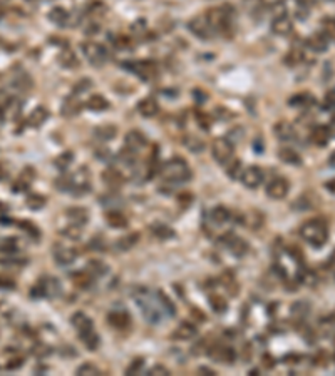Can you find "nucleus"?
Masks as SVG:
<instances>
[{"instance_id": "nucleus-22", "label": "nucleus", "mask_w": 335, "mask_h": 376, "mask_svg": "<svg viewBox=\"0 0 335 376\" xmlns=\"http://www.w3.org/2000/svg\"><path fill=\"white\" fill-rule=\"evenodd\" d=\"M209 219H211L216 226H225V224L232 219V212H230L227 207L218 206V207L211 209V212H209Z\"/></svg>"}, {"instance_id": "nucleus-57", "label": "nucleus", "mask_w": 335, "mask_h": 376, "mask_svg": "<svg viewBox=\"0 0 335 376\" xmlns=\"http://www.w3.org/2000/svg\"><path fill=\"white\" fill-rule=\"evenodd\" d=\"M332 121H333V124H335V111H333V116H332Z\"/></svg>"}, {"instance_id": "nucleus-17", "label": "nucleus", "mask_w": 335, "mask_h": 376, "mask_svg": "<svg viewBox=\"0 0 335 376\" xmlns=\"http://www.w3.org/2000/svg\"><path fill=\"white\" fill-rule=\"evenodd\" d=\"M273 132H275L276 137H278L280 140H284V142H292V140L297 139L295 127L287 121H280L278 124H276L273 127Z\"/></svg>"}, {"instance_id": "nucleus-52", "label": "nucleus", "mask_w": 335, "mask_h": 376, "mask_svg": "<svg viewBox=\"0 0 335 376\" xmlns=\"http://www.w3.org/2000/svg\"><path fill=\"white\" fill-rule=\"evenodd\" d=\"M149 374H170V371L164 366H161V364H156L154 368H151Z\"/></svg>"}, {"instance_id": "nucleus-34", "label": "nucleus", "mask_w": 335, "mask_h": 376, "mask_svg": "<svg viewBox=\"0 0 335 376\" xmlns=\"http://www.w3.org/2000/svg\"><path fill=\"white\" fill-rule=\"evenodd\" d=\"M109 323H111L114 328L123 330V328L129 325V315H126L124 311H114L109 315Z\"/></svg>"}, {"instance_id": "nucleus-14", "label": "nucleus", "mask_w": 335, "mask_h": 376, "mask_svg": "<svg viewBox=\"0 0 335 376\" xmlns=\"http://www.w3.org/2000/svg\"><path fill=\"white\" fill-rule=\"evenodd\" d=\"M71 323H72V326L76 328V331L79 333V338L94 331V325H92L91 318L86 316L84 313H74V315L71 316Z\"/></svg>"}, {"instance_id": "nucleus-54", "label": "nucleus", "mask_w": 335, "mask_h": 376, "mask_svg": "<svg viewBox=\"0 0 335 376\" xmlns=\"http://www.w3.org/2000/svg\"><path fill=\"white\" fill-rule=\"evenodd\" d=\"M325 189L328 192H332V194H335V179H330V181L325 182Z\"/></svg>"}, {"instance_id": "nucleus-43", "label": "nucleus", "mask_w": 335, "mask_h": 376, "mask_svg": "<svg viewBox=\"0 0 335 376\" xmlns=\"http://www.w3.org/2000/svg\"><path fill=\"white\" fill-rule=\"evenodd\" d=\"M185 145L190 151H193V153H200V151H203V147H205V144L201 142L200 139H196V137H193V135H188V137H185Z\"/></svg>"}, {"instance_id": "nucleus-31", "label": "nucleus", "mask_w": 335, "mask_h": 376, "mask_svg": "<svg viewBox=\"0 0 335 376\" xmlns=\"http://www.w3.org/2000/svg\"><path fill=\"white\" fill-rule=\"evenodd\" d=\"M227 246L232 249V253H235L237 256H245L248 251L247 243L243 241V239H240L237 236H228L227 238Z\"/></svg>"}, {"instance_id": "nucleus-40", "label": "nucleus", "mask_w": 335, "mask_h": 376, "mask_svg": "<svg viewBox=\"0 0 335 376\" xmlns=\"http://www.w3.org/2000/svg\"><path fill=\"white\" fill-rule=\"evenodd\" d=\"M209 305L216 313H225L227 311V301L221 294H209Z\"/></svg>"}, {"instance_id": "nucleus-49", "label": "nucleus", "mask_w": 335, "mask_h": 376, "mask_svg": "<svg viewBox=\"0 0 335 376\" xmlns=\"http://www.w3.org/2000/svg\"><path fill=\"white\" fill-rule=\"evenodd\" d=\"M323 30H325L327 37L335 39V19H325V20H323Z\"/></svg>"}, {"instance_id": "nucleus-24", "label": "nucleus", "mask_w": 335, "mask_h": 376, "mask_svg": "<svg viewBox=\"0 0 335 376\" xmlns=\"http://www.w3.org/2000/svg\"><path fill=\"white\" fill-rule=\"evenodd\" d=\"M278 158H280V161H284V163L292 164V166H300L302 164L300 154H298L293 147H282L278 151Z\"/></svg>"}, {"instance_id": "nucleus-10", "label": "nucleus", "mask_w": 335, "mask_h": 376, "mask_svg": "<svg viewBox=\"0 0 335 376\" xmlns=\"http://www.w3.org/2000/svg\"><path fill=\"white\" fill-rule=\"evenodd\" d=\"M242 182L245 187L256 189L263 182V169L258 166H250L245 171H242Z\"/></svg>"}, {"instance_id": "nucleus-29", "label": "nucleus", "mask_w": 335, "mask_h": 376, "mask_svg": "<svg viewBox=\"0 0 335 376\" xmlns=\"http://www.w3.org/2000/svg\"><path fill=\"white\" fill-rule=\"evenodd\" d=\"M106 221H107L109 226L116 228V229H124L126 226H128V217L119 211H109L106 214Z\"/></svg>"}, {"instance_id": "nucleus-51", "label": "nucleus", "mask_w": 335, "mask_h": 376, "mask_svg": "<svg viewBox=\"0 0 335 376\" xmlns=\"http://www.w3.org/2000/svg\"><path fill=\"white\" fill-rule=\"evenodd\" d=\"M335 107V91L328 92L325 97V109H333Z\"/></svg>"}, {"instance_id": "nucleus-41", "label": "nucleus", "mask_w": 335, "mask_h": 376, "mask_svg": "<svg viewBox=\"0 0 335 376\" xmlns=\"http://www.w3.org/2000/svg\"><path fill=\"white\" fill-rule=\"evenodd\" d=\"M62 234L76 241V239H79L82 236V226H79V224H71L69 222V226H66L64 229H62Z\"/></svg>"}, {"instance_id": "nucleus-33", "label": "nucleus", "mask_w": 335, "mask_h": 376, "mask_svg": "<svg viewBox=\"0 0 335 376\" xmlns=\"http://www.w3.org/2000/svg\"><path fill=\"white\" fill-rule=\"evenodd\" d=\"M289 102L293 107H305L307 109V107H310L315 104V99L310 96V92H300V94H297V96H293Z\"/></svg>"}, {"instance_id": "nucleus-56", "label": "nucleus", "mask_w": 335, "mask_h": 376, "mask_svg": "<svg viewBox=\"0 0 335 376\" xmlns=\"http://www.w3.org/2000/svg\"><path fill=\"white\" fill-rule=\"evenodd\" d=\"M328 163H330V166H333V167H335V153L330 156V161H328Z\"/></svg>"}, {"instance_id": "nucleus-37", "label": "nucleus", "mask_w": 335, "mask_h": 376, "mask_svg": "<svg viewBox=\"0 0 335 376\" xmlns=\"http://www.w3.org/2000/svg\"><path fill=\"white\" fill-rule=\"evenodd\" d=\"M302 60H303V50L298 49V47H293L289 52V55L285 57V62L290 67H297L298 64H302Z\"/></svg>"}, {"instance_id": "nucleus-6", "label": "nucleus", "mask_w": 335, "mask_h": 376, "mask_svg": "<svg viewBox=\"0 0 335 376\" xmlns=\"http://www.w3.org/2000/svg\"><path fill=\"white\" fill-rule=\"evenodd\" d=\"M81 49L87 62L94 67H102L109 59V52L106 50V47L97 44V42H84Z\"/></svg>"}, {"instance_id": "nucleus-7", "label": "nucleus", "mask_w": 335, "mask_h": 376, "mask_svg": "<svg viewBox=\"0 0 335 376\" xmlns=\"http://www.w3.org/2000/svg\"><path fill=\"white\" fill-rule=\"evenodd\" d=\"M211 154L218 164L227 166L233 159V144L225 137L214 139L211 144Z\"/></svg>"}, {"instance_id": "nucleus-30", "label": "nucleus", "mask_w": 335, "mask_h": 376, "mask_svg": "<svg viewBox=\"0 0 335 376\" xmlns=\"http://www.w3.org/2000/svg\"><path fill=\"white\" fill-rule=\"evenodd\" d=\"M102 181L106 182V184L109 186V187H119L124 182V177H123V174L119 171H116V169H107V171H104V174H102Z\"/></svg>"}, {"instance_id": "nucleus-11", "label": "nucleus", "mask_w": 335, "mask_h": 376, "mask_svg": "<svg viewBox=\"0 0 335 376\" xmlns=\"http://www.w3.org/2000/svg\"><path fill=\"white\" fill-rule=\"evenodd\" d=\"M124 144H126V149L133 151V153H138V151H143L146 145H148V139H146V135L141 132V130H131V132L126 134Z\"/></svg>"}, {"instance_id": "nucleus-44", "label": "nucleus", "mask_w": 335, "mask_h": 376, "mask_svg": "<svg viewBox=\"0 0 335 376\" xmlns=\"http://www.w3.org/2000/svg\"><path fill=\"white\" fill-rule=\"evenodd\" d=\"M77 374H79V376H84V374H92V376H96V374H101V371H99V368H96L94 364H91V363H84V364H81L79 368H77Z\"/></svg>"}, {"instance_id": "nucleus-53", "label": "nucleus", "mask_w": 335, "mask_h": 376, "mask_svg": "<svg viewBox=\"0 0 335 376\" xmlns=\"http://www.w3.org/2000/svg\"><path fill=\"white\" fill-rule=\"evenodd\" d=\"M12 361L14 363H9L7 364L9 369H15V368H19V366H22V364H24V359L22 358H20V359H12Z\"/></svg>"}, {"instance_id": "nucleus-18", "label": "nucleus", "mask_w": 335, "mask_h": 376, "mask_svg": "<svg viewBox=\"0 0 335 376\" xmlns=\"http://www.w3.org/2000/svg\"><path fill=\"white\" fill-rule=\"evenodd\" d=\"M310 140L312 144L318 145V147H325L330 140V129L325 127V125H317V127L312 129L310 134Z\"/></svg>"}, {"instance_id": "nucleus-23", "label": "nucleus", "mask_w": 335, "mask_h": 376, "mask_svg": "<svg viewBox=\"0 0 335 376\" xmlns=\"http://www.w3.org/2000/svg\"><path fill=\"white\" fill-rule=\"evenodd\" d=\"M66 216H67V219H69L71 224H79V226H84V224H86V221L89 219L87 211L84 207H71V209H67Z\"/></svg>"}, {"instance_id": "nucleus-38", "label": "nucleus", "mask_w": 335, "mask_h": 376, "mask_svg": "<svg viewBox=\"0 0 335 376\" xmlns=\"http://www.w3.org/2000/svg\"><path fill=\"white\" fill-rule=\"evenodd\" d=\"M81 341L86 344V346L91 349V351H96V349L99 348V343H101V339H99L96 331H91V333H87V334H84V336H81Z\"/></svg>"}, {"instance_id": "nucleus-4", "label": "nucleus", "mask_w": 335, "mask_h": 376, "mask_svg": "<svg viewBox=\"0 0 335 376\" xmlns=\"http://www.w3.org/2000/svg\"><path fill=\"white\" fill-rule=\"evenodd\" d=\"M208 22L211 24L213 30L218 34H227L232 30V9L230 5H221V7H213L206 12Z\"/></svg>"}, {"instance_id": "nucleus-16", "label": "nucleus", "mask_w": 335, "mask_h": 376, "mask_svg": "<svg viewBox=\"0 0 335 376\" xmlns=\"http://www.w3.org/2000/svg\"><path fill=\"white\" fill-rule=\"evenodd\" d=\"M243 7L245 10L250 14V17H253L255 20L263 19V15L268 10V4L265 0H243Z\"/></svg>"}, {"instance_id": "nucleus-42", "label": "nucleus", "mask_w": 335, "mask_h": 376, "mask_svg": "<svg viewBox=\"0 0 335 376\" xmlns=\"http://www.w3.org/2000/svg\"><path fill=\"white\" fill-rule=\"evenodd\" d=\"M136 243H138V234H129V236H124V238L119 239L116 246L121 251H128V249L133 248Z\"/></svg>"}, {"instance_id": "nucleus-25", "label": "nucleus", "mask_w": 335, "mask_h": 376, "mask_svg": "<svg viewBox=\"0 0 335 376\" xmlns=\"http://www.w3.org/2000/svg\"><path fill=\"white\" fill-rule=\"evenodd\" d=\"M86 106L87 109H91L94 112H101V111H106L109 107V102L106 97L101 96V94H92V96L87 99Z\"/></svg>"}, {"instance_id": "nucleus-27", "label": "nucleus", "mask_w": 335, "mask_h": 376, "mask_svg": "<svg viewBox=\"0 0 335 376\" xmlns=\"http://www.w3.org/2000/svg\"><path fill=\"white\" fill-rule=\"evenodd\" d=\"M49 19H50V22H54V24H57V25H61V27H66V25H69L71 15L67 14V10H66V9L55 7V9H52L50 12H49Z\"/></svg>"}, {"instance_id": "nucleus-32", "label": "nucleus", "mask_w": 335, "mask_h": 376, "mask_svg": "<svg viewBox=\"0 0 335 376\" xmlns=\"http://www.w3.org/2000/svg\"><path fill=\"white\" fill-rule=\"evenodd\" d=\"M134 65H136V69H133V70L141 77V79L149 81L151 77L154 76V65L151 64V62H146V60H143V62H134Z\"/></svg>"}, {"instance_id": "nucleus-1", "label": "nucleus", "mask_w": 335, "mask_h": 376, "mask_svg": "<svg viewBox=\"0 0 335 376\" xmlns=\"http://www.w3.org/2000/svg\"><path fill=\"white\" fill-rule=\"evenodd\" d=\"M136 301L139 305V310L143 313V316L146 318V321L151 323V325H158L161 320L166 316V313L163 310L158 297V292H149L146 288L139 289L138 294H134Z\"/></svg>"}, {"instance_id": "nucleus-20", "label": "nucleus", "mask_w": 335, "mask_h": 376, "mask_svg": "<svg viewBox=\"0 0 335 376\" xmlns=\"http://www.w3.org/2000/svg\"><path fill=\"white\" fill-rule=\"evenodd\" d=\"M138 111L144 117H154L159 111V106L153 97H146L138 104Z\"/></svg>"}, {"instance_id": "nucleus-21", "label": "nucleus", "mask_w": 335, "mask_h": 376, "mask_svg": "<svg viewBox=\"0 0 335 376\" xmlns=\"http://www.w3.org/2000/svg\"><path fill=\"white\" fill-rule=\"evenodd\" d=\"M307 45L313 52H325L328 49V37L325 34H313L307 39Z\"/></svg>"}, {"instance_id": "nucleus-19", "label": "nucleus", "mask_w": 335, "mask_h": 376, "mask_svg": "<svg viewBox=\"0 0 335 376\" xmlns=\"http://www.w3.org/2000/svg\"><path fill=\"white\" fill-rule=\"evenodd\" d=\"M196 334H198L196 326L193 325V323H190V321H185V323H181V325L175 330V333H173V338L183 339V341H186V339L195 338Z\"/></svg>"}, {"instance_id": "nucleus-48", "label": "nucleus", "mask_w": 335, "mask_h": 376, "mask_svg": "<svg viewBox=\"0 0 335 376\" xmlns=\"http://www.w3.org/2000/svg\"><path fill=\"white\" fill-rule=\"evenodd\" d=\"M72 161H74V154H72V153H66V154H62L61 158H57V166H59L61 169H66V167L71 166Z\"/></svg>"}, {"instance_id": "nucleus-28", "label": "nucleus", "mask_w": 335, "mask_h": 376, "mask_svg": "<svg viewBox=\"0 0 335 376\" xmlns=\"http://www.w3.org/2000/svg\"><path fill=\"white\" fill-rule=\"evenodd\" d=\"M72 283H74L77 288L81 289H87L91 288L92 283H94V276L89 273V271H79V273H76L74 276H72Z\"/></svg>"}, {"instance_id": "nucleus-12", "label": "nucleus", "mask_w": 335, "mask_h": 376, "mask_svg": "<svg viewBox=\"0 0 335 376\" xmlns=\"http://www.w3.org/2000/svg\"><path fill=\"white\" fill-rule=\"evenodd\" d=\"M54 259H55L57 264L69 266L77 259V251L74 248L61 246V244H57V246L54 248Z\"/></svg>"}, {"instance_id": "nucleus-50", "label": "nucleus", "mask_w": 335, "mask_h": 376, "mask_svg": "<svg viewBox=\"0 0 335 376\" xmlns=\"http://www.w3.org/2000/svg\"><path fill=\"white\" fill-rule=\"evenodd\" d=\"M143 364H144V361L141 358L134 359V361L131 363V366L126 369V374H138L141 369H143Z\"/></svg>"}, {"instance_id": "nucleus-2", "label": "nucleus", "mask_w": 335, "mask_h": 376, "mask_svg": "<svg viewBox=\"0 0 335 376\" xmlns=\"http://www.w3.org/2000/svg\"><path fill=\"white\" fill-rule=\"evenodd\" d=\"M300 236L303 238V241H307L310 246L313 248H322L325 246V243L328 241V226L323 219H308L302 224L300 228Z\"/></svg>"}, {"instance_id": "nucleus-47", "label": "nucleus", "mask_w": 335, "mask_h": 376, "mask_svg": "<svg viewBox=\"0 0 335 376\" xmlns=\"http://www.w3.org/2000/svg\"><path fill=\"white\" fill-rule=\"evenodd\" d=\"M240 167H242V164H240V161L232 159V161H230V163L227 164V172H228V176H230V177H237L238 174H242V172H240Z\"/></svg>"}, {"instance_id": "nucleus-36", "label": "nucleus", "mask_w": 335, "mask_h": 376, "mask_svg": "<svg viewBox=\"0 0 335 376\" xmlns=\"http://www.w3.org/2000/svg\"><path fill=\"white\" fill-rule=\"evenodd\" d=\"M116 132L118 129L114 127V125H101V127H97L96 130H94V134H96L97 139L101 140H111L116 137Z\"/></svg>"}, {"instance_id": "nucleus-55", "label": "nucleus", "mask_w": 335, "mask_h": 376, "mask_svg": "<svg viewBox=\"0 0 335 376\" xmlns=\"http://www.w3.org/2000/svg\"><path fill=\"white\" fill-rule=\"evenodd\" d=\"M200 373H208V374H214V371H211V369H208V368H201V369H200Z\"/></svg>"}, {"instance_id": "nucleus-5", "label": "nucleus", "mask_w": 335, "mask_h": 376, "mask_svg": "<svg viewBox=\"0 0 335 376\" xmlns=\"http://www.w3.org/2000/svg\"><path fill=\"white\" fill-rule=\"evenodd\" d=\"M61 291L62 286L55 278H52V276H42L37 283H35L34 288L30 289V294H32V297H49V299H52V297L59 296Z\"/></svg>"}, {"instance_id": "nucleus-3", "label": "nucleus", "mask_w": 335, "mask_h": 376, "mask_svg": "<svg viewBox=\"0 0 335 376\" xmlns=\"http://www.w3.org/2000/svg\"><path fill=\"white\" fill-rule=\"evenodd\" d=\"M161 174H163L164 181L171 182V184H185V182L191 179L190 166H188L185 159H180V158L167 161L163 167V171H161Z\"/></svg>"}, {"instance_id": "nucleus-13", "label": "nucleus", "mask_w": 335, "mask_h": 376, "mask_svg": "<svg viewBox=\"0 0 335 376\" xmlns=\"http://www.w3.org/2000/svg\"><path fill=\"white\" fill-rule=\"evenodd\" d=\"M292 19L285 14H276L275 19L271 20V32L276 35H289L292 32Z\"/></svg>"}, {"instance_id": "nucleus-15", "label": "nucleus", "mask_w": 335, "mask_h": 376, "mask_svg": "<svg viewBox=\"0 0 335 376\" xmlns=\"http://www.w3.org/2000/svg\"><path fill=\"white\" fill-rule=\"evenodd\" d=\"M208 354L211 356L214 361L218 363H225V364H232L235 361V351L230 346H213L208 351Z\"/></svg>"}, {"instance_id": "nucleus-8", "label": "nucleus", "mask_w": 335, "mask_h": 376, "mask_svg": "<svg viewBox=\"0 0 335 376\" xmlns=\"http://www.w3.org/2000/svg\"><path fill=\"white\" fill-rule=\"evenodd\" d=\"M188 29H190V32L193 35H196L198 39H203V40H208V39H213L216 32L213 30L211 24L208 22L206 15H198V17L191 19L190 24H188Z\"/></svg>"}, {"instance_id": "nucleus-39", "label": "nucleus", "mask_w": 335, "mask_h": 376, "mask_svg": "<svg viewBox=\"0 0 335 376\" xmlns=\"http://www.w3.org/2000/svg\"><path fill=\"white\" fill-rule=\"evenodd\" d=\"M87 271L94 276V278H96V276H104L107 273V266L104 264L102 261L96 259V261H91V263L87 264Z\"/></svg>"}, {"instance_id": "nucleus-35", "label": "nucleus", "mask_w": 335, "mask_h": 376, "mask_svg": "<svg viewBox=\"0 0 335 376\" xmlns=\"http://www.w3.org/2000/svg\"><path fill=\"white\" fill-rule=\"evenodd\" d=\"M59 60H61L62 67H66V69H76V67L79 65V60H77L76 54L69 49H66L64 52H62Z\"/></svg>"}, {"instance_id": "nucleus-46", "label": "nucleus", "mask_w": 335, "mask_h": 376, "mask_svg": "<svg viewBox=\"0 0 335 376\" xmlns=\"http://www.w3.org/2000/svg\"><path fill=\"white\" fill-rule=\"evenodd\" d=\"M44 204H45V199L42 196L34 194L27 197V206L30 209H40V207H44Z\"/></svg>"}, {"instance_id": "nucleus-26", "label": "nucleus", "mask_w": 335, "mask_h": 376, "mask_svg": "<svg viewBox=\"0 0 335 376\" xmlns=\"http://www.w3.org/2000/svg\"><path fill=\"white\" fill-rule=\"evenodd\" d=\"M47 119H49V111H47L45 107H35L32 112H30L29 116V124L32 125V127H40L42 124H44Z\"/></svg>"}, {"instance_id": "nucleus-45", "label": "nucleus", "mask_w": 335, "mask_h": 376, "mask_svg": "<svg viewBox=\"0 0 335 376\" xmlns=\"http://www.w3.org/2000/svg\"><path fill=\"white\" fill-rule=\"evenodd\" d=\"M153 233L159 239H167V238L175 236V233H173V229L170 226H153Z\"/></svg>"}, {"instance_id": "nucleus-9", "label": "nucleus", "mask_w": 335, "mask_h": 376, "mask_svg": "<svg viewBox=\"0 0 335 376\" xmlns=\"http://www.w3.org/2000/svg\"><path fill=\"white\" fill-rule=\"evenodd\" d=\"M290 191V182L282 176L273 177L266 186V196L270 199H284Z\"/></svg>"}]
</instances>
